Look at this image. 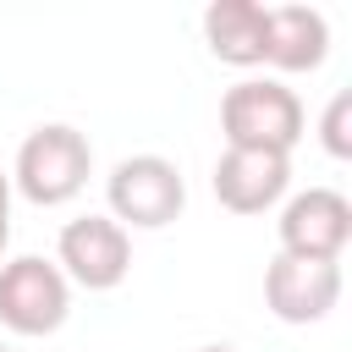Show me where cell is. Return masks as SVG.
I'll return each instance as SVG.
<instances>
[{
  "label": "cell",
  "instance_id": "6da1fadb",
  "mask_svg": "<svg viewBox=\"0 0 352 352\" xmlns=\"http://www.w3.org/2000/svg\"><path fill=\"white\" fill-rule=\"evenodd\" d=\"M88 170H94L88 138H82L77 126H66V121H44V126H33V132L22 138L11 182H16V192H22L28 204L55 209V204H72V198L82 192Z\"/></svg>",
  "mask_w": 352,
  "mask_h": 352
},
{
  "label": "cell",
  "instance_id": "7a4b0ae2",
  "mask_svg": "<svg viewBox=\"0 0 352 352\" xmlns=\"http://www.w3.org/2000/svg\"><path fill=\"white\" fill-rule=\"evenodd\" d=\"M220 132L226 148H270V154H292L302 138V99L275 82V77H248L236 88H226L220 99Z\"/></svg>",
  "mask_w": 352,
  "mask_h": 352
},
{
  "label": "cell",
  "instance_id": "3957f363",
  "mask_svg": "<svg viewBox=\"0 0 352 352\" xmlns=\"http://www.w3.org/2000/svg\"><path fill=\"white\" fill-rule=\"evenodd\" d=\"M104 198H110V220L121 231L126 226L160 231L182 214L187 182H182L176 160H165V154H126V160H116V170L104 182Z\"/></svg>",
  "mask_w": 352,
  "mask_h": 352
},
{
  "label": "cell",
  "instance_id": "277c9868",
  "mask_svg": "<svg viewBox=\"0 0 352 352\" xmlns=\"http://www.w3.org/2000/svg\"><path fill=\"white\" fill-rule=\"evenodd\" d=\"M72 314V280L60 264L22 253L0 264V324L16 336H55Z\"/></svg>",
  "mask_w": 352,
  "mask_h": 352
},
{
  "label": "cell",
  "instance_id": "5b68a950",
  "mask_svg": "<svg viewBox=\"0 0 352 352\" xmlns=\"http://www.w3.org/2000/svg\"><path fill=\"white\" fill-rule=\"evenodd\" d=\"M55 264L82 292H116L126 280V270H132V236L110 214H77V220L60 226Z\"/></svg>",
  "mask_w": 352,
  "mask_h": 352
},
{
  "label": "cell",
  "instance_id": "8992f818",
  "mask_svg": "<svg viewBox=\"0 0 352 352\" xmlns=\"http://www.w3.org/2000/svg\"><path fill=\"white\" fill-rule=\"evenodd\" d=\"M275 231H280V253L341 264V253H346V242H352V204H346L336 187H308V192L286 198Z\"/></svg>",
  "mask_w": 352,
  "mask_h": 352
},
{
  "label": "cell",
  "instance_id": "52a82bcc",
  "mask_svg": "<svg viewBox=\"0 0 352 352\" xmlns=\"http://www.w3.org/2000/svg\"><path fill=\"white\" fill-rule=\"evenodd\" d=\"M264 302L280 324H319L341 302V264L275 253L264 270Z\"/></svg>",
  "mask_w": 352,
  "mask_h": 352
},
{
  "label": "cell",
  "instance_id": "ba28073f",
  "mask_svg": "<svg viewBox=\"0 0 352 352\" xmlns=\"http://www.w3.org/2000/svg\"><path fill=\"white\" fill-rule=\"evenodd\" d=\"M292 187V154L270 148H226L214 160V198L231 214H264Z\"/></svg>",
  "mask_w": 352,
  "mask_h": 352
},
{
  "label": "cell",
  "instance_id": "9c48e42d",
  "mask_svg": "<svg viewBox=\"0 0 352 352\" xmlns=\"http://www.w3.org/2000/svg\"><path fill=\"white\" fill-rule=\"evenodd\" d=\"M204 38H209V55L226 60V66H264L270 6H258V0H214L204 11Z\"/></svg>",
  "mask_w": 352,
  "mask_h": 352
},
{
  "label": "cell",
  "instance_id": "30bf717a",
  "mask_svg": "<svg viewBox=\"0 0 352 352\" xmlns=\"http://www.w3.org/2000/svg\"><path fill=\"white\" fill-rule=\"evenodd\" d=\"M330 55V22L314 6H270V44L264 66L275 72H319Z\"/></svg>",
  "mask_w": 352,
  "mask_h": 352
},
{
  "label": "cell",
  "instance_id": "8fae6325",
  "mask_svg": "<svg viewBox=\"0 0 352 352\" xmlns=\"http://www.w3.org/2000/svg\"><path fill=\"white\" fill-rule=\"evenodd\" d=\"M319 138H324V148L336 160H352V94H336L330 99V110L319 121Z\"/></svg>",
  "mask_w": 352,
  "mask_h": 352
},
{
  "label": "cell",
  "instance_id": "7c38bea8",
  "mask_svg": "<svg viewBox=\"0 0 352 352\" xmlns=\"http://www.w3.org/2000/svg\"><path fill=\"white\" fill-rule=\"evenodd\" d=\"M6 242H11V176L0 170V253H6Z\"/></svg>",
  "mask_w": 352,
  "mask_h": 352
},
{
  "label": "cell",
  "instance_id": "4fadbf2b",
  "mask_svg": "<svg viewBox=\"0 0 352 352\" xmlns=\"http://www.w3.org/2000/svg\"><path fill=\"white\" fill-rule=\"evenodd\" d=\"M198 352H231V346H198Z\"/></svg>",
  "mask_w": 352,
  "mask_h": 352
},
{
  "label": "cell",
  "instance_id": "5bb4252c",
  "mask_svg": "<svg viewBox=\"0 0 352 352\" xmlns=\"http://www.w3.org/2000/svg\"><path fill=\"white\" fill-rule=\"evenodd\" d=\"M0 352H11V346H0Z\"/></svg>",
  "mask_w": 352,
  "mask_h": 352
}]
</instances>
